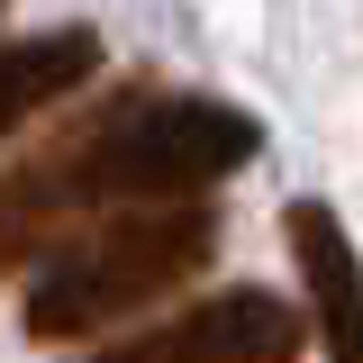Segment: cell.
I'll return each instance as SVG.
<instances>
[{
	"label": "cell",
	"instance_id": "1",
	"mask_svg": "<svg viewBox=\"0 0 363 363\" xmlns=\"http://www.w3.org/2000/svg\"><path fill=\"white\" fill-rule=\"evenodd\" d=\"M264 155V118L173 82H128L82 128H64L45 155L0 173V272H37L45 245H64L91 218L128 209H182L209 200Z\"/></svg>",
	"mask_w": 363,
	"mask_h": 363
},
{
	"label": "cell",
	"instance_id": "2",
	"mask_svg": "<svg viewBox=\"0 0 363 363\" xmlns=\"http://www.w3.org/2000/svg\"><path fill=\"white\" fill-rule=\"evenodd\" d=\"M218 236H227V227H218L209 200L91 218V227H73L64 245L37 255L28 300H18V327H28L37 345H91V336H109L118 318L191 291L200 272L218 264Z\"/></svg>",
	"mask_w": 363,
	"mask_h": 363
},
{
	"label": "cell",
	"instance_id": "3",
	"mask_svg": "<svg viewBox=\"0 0 363 363\" xmlns=\"http://www.w3.org/2000/svg\"><path fill=\"white\" fill-rule=\"evenodd\" d=\"M300 354H309V318L291 309L281 291L236 281V291H209L182 318L145 327V336H118L109 354H91V363H300Z\"/></svg>",
	"mask_w": 363,
	"mask_h": 363
},
{
	"label": "cell",
	"instance_id": "4",
	"mask_svg": "<svg viewBox=\"0 0 363 363\" xmlns=\"http://www.w3.org/2000/svg\"><path fill=\"white\" fill-rule=\"evenodd\" d=\"M281 236H291V272H300V291H309V336L327 363H363V255L345 218L327 209V200H291L281 209Z\"/></svg>",
	"mask_w": 363,
	"mask_h": 363
},
{
	"label": "cell",
	"instance_id": "5",
	"mask_svg": "<svg viewBox=\"0 0 363 363\" xmlns=\"http://www.w3.org/2000/svg\"><path fill=\"white\" fill-rule=\"evenodd\" d=\"M100 64H109V45H100V28H82V18L0 37V145L18 128H37L45 109H64L73 91H91Z\"/></svg>",
	"mask_w": 363,
	"mask_h": 363
}]
</instances>
